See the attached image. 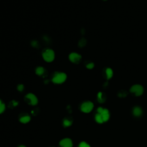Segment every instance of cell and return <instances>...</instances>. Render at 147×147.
<instances>
[{"instance_id": "cell-1", "label": "cell", "mask_w": 147, "mask_h": 147, "mask_svg": "<svg viewBox=\"0 0 147 147\" xmlns=\"http://www.w3.org/2000/svg\"><path fill=\"white\" fill-rule=\"evenodd\" d=\"M67 79V75L63 73H56L52 78V82L56 84L63 83Z\"/></svg>"}, {"instance_id": "cell-2", "label": "cell", "mask_w": 147, "mask_h": 147, "mask_svg": "<svg viewBox=\"0 0 147 147\" xmlns=\"http://www.w3.org/2000/svg\"><path fill=\"white\" fill-rule=\"evenodd\" d=\"M43 58L45 61L51 62L55 59V53L53 50L51 49H47L43 52Z\"/></svg>"}, {"instance_id": "cell-3", "label": "cell", "mask_w": 147, "mask_h": 147, "mask_svg": "<svg viewBox=\"0 0 147 147\" xmlns=\"http://www.w3.org/2000/svg\"><path fill=\"white\" fill-rule=\"evenodd\" d=\"M93 103L90 101H87L82 103V105H81L80 109L82 112L86 113H88L91 112V110L93 109Z\"/></svg>"}, {"instance_id": "cell-4", "label": "cell", "mask_w": 147, "mask_h": 147, "mask_svg": "<svg viewBox=\"0 0 147 147\" xmlns=\"http://www.w3.org/2000/svg\"><path fill=\"white\" fill-rule=\"evenodd\" d=\"M130 91L132 93H134L136 96H140L144 92V88L143 86L140 84H135L130 89Z\"/></svg>"}, {"instance_id": "cell-5", "label": "cell", "mask_w": 147, "mask_h": 147, "mask_svg": "<svg viewBox=\"0 0 147 147\" xmlns=\"http://www.w3.org/2000/svg\"><path fill=\"white\" fill-rule=\"evenodd\" d=\"M98 113L101 115L103 122H106L109 120L110 118V114H109V110L106 109H103L102 107H99L97 109Z\"/></svg>"}, {"instance_id": "cell-6", "label": "cell", "mask_w": 147, "mask_h": 147, "mask_svg": "<svg viewBox=\"0 0 147 147\" xmlns=\"http://www.w3.org/2000/svg\"><path fill=\"white\" fill-rule=\"evenodd\" d=\"M25 98L26 99H28V100L29 101L30 104L33 105V106L36 105L37 104V103H38V99H37V97H36V95H34L33 94H28L27 95L25 96Z\"/></svg>"}, {"instance_id": "cell-7", "label": "cell", "mask_w": 147, "mask_h": 147, "mask_svg": "<svg viewBox=\"0 0 147 147\" xmlns=\"http://www.w3.org/2000/svg\"><path fill=\"white\" fill-rule=\"evenodd\" d=\"M81 58H82V56H81L80 55L77 53H75V52L71 53L69 55L70 60L71 62H73V63H78V62L80 60Z\"/></svg>"}, {"instance_id": "cell-8", "label": "cell", "mask_w": 147, "mask_h": 147, "mask_svg": "<svg viewBox=\"0 0 147 147\" xmlns=\"http://www.w3.org/2000/svg\"><path fill=\"white\" fill-rule=\"evenodd\" d=\"M59 145L61 147H73V141L70 139L65 138L60 141Z\"/></svg>"}, {"instance_id": "cell-9", "label": "cell", "mask_w": 147, "mask_h": 147, "mask_svg": "<svg viewBox=\"0 0 147 147\" xmlns=\"http://www.w3.org/2000/svg\"><path fill=\"white\" fill-rule=\"evenodd\" d=\"M31 121V117L29 116H24L20 118V121L23 124H27Z\"/></svg>"}, {"instance_id": "cell-10", "label": "cell", "mask_w": 147, "mask_h": 147, "mask_svg": "<svg viewBox=\"0 0 147 147\" xmlns=\"http://www.w3.org/2000/svg\"><path fill=\"white\" fill-rule=\"evenodd\" d=\"M133 114L135 116L139 117L142 114V110L139 107H136L133 109Z\"/></svg>"}, {"instance_id": "cell-11", "label": "cell", "mask_w": 147, "mask_h": 147, "mask_svg": "<svg viewBox=\"0 0 147 147\" xmlns=\"http://www.w3.org/2000/svg\"><path fill=\"white\" fill-rule=\"evenodd\" d=\"M45 73V69L43 67H38L36 69V74L37 75H42L43 74Z\"/></svg>"}, {"instance_id": "cell-12", "label": "cell", "mask_w": 147, "mask_h": 147, "mask_svg": "<svg viewBox=\"0 0 147 147\" xmlns=\"http://www.w3.org/2000/svg\"><path fill=\"white\" fill-rule=\"evenodd\" d=\"M95 121H97L98 123L99 124H102L103 122V120L102 119V117L101 115L99 113H97V114L95 115Z\"/></svg>"}, {"instance_id": "cell-13", "label": "cell", "mask_w": 147, "mask_h": 147, "mask_svg": "<svg viewBox=\"0 0 147 147\" xmlns=\"http://www.w3.org/2000/svg\"><path fill=\"white\" fill-rule=\"evenodd\" d=\"M106 76L107 78L109 79L112 78L113 76V73L112 70L110 69V68H107L106 70Z\"/></svg>"}, {"instance_id": "cell-14", "label": "cell", "mask_w": 147, "mask_h": 147, "mask_svg": "<svg viewBox=\"0 0 147 147\" xmlns=\"http://www.w3.org/2000/svg\"><path fill=\"white\" fill-rule=\"evenodd\" d=\"M72 123H73L72 121L70 120L69 119H65L63 121V125L65 126V127H70V126L72 125Z\"/></svg>"}, {"instance_id": "cell-15", "label": "cell", "mask_w": 147, "mask_h": 147, "mask_svg": "<svg viewBox=\"0 0 147 147\" xmlns=\"http://www.w3.org/2000/svg\"><path fill=\"white\" fill-rule=\"evenodd\" d=\"M5 105L3 103L2 101L0 99V114L2 113L5 111Z\"/></svg>"}, {"instance_id": "cell-16", "label": "cell", "mask_w": 147, "mask_h": 147, "mask_svg": "<svg viewBox=\"0 0 147 147\" xmlns=\"http://www.w3.org/2000/svg\"><path fill=\"white\" fill-rule=\"evenodd\" d=\"M98 100L99 102H103L105 101V99L103 98V94L101 92H99V93L98 94Z\"/></svg>"}, {"instance_id": "cell-17", "label": "cell", "mask_w": 147, "mask_h": 147, "mask_svg": "<svg viewBox=\"0 0 147 147\" xmlns=\"http://www.w3.org/2000/svg\"><path fill=\"white\" fill-rule=\"evenodd\" d=\"M86 40L84 39H82L81 40L79 41V46L80 47H84L86 45Z\"/></svg>"}, {"instance_id": "cell-18", "label": "cell", "mask_w": 147, "mask_h": 147, "mask_svg": "<svg viewBox=\"0 0 147 147\" xmlns=\"http://www.w3.org/2000/svg\"><path fill=\"white\" fill-rule=\"evenodd\" d=\"M79 147H90V146L87 143L84 142V141H82L79 145Z\"/></svg>"}, {"instance_id": "cell-19", "label": "cell", "mask_w": 147, "mask_h": 147, "mask_svg": "<svg viewBox=\"0 0 147 147\" xmlns=\"http://www.w3.org/2000/svg\"><path fill=\"white\" fill-rule=\"evenodd\" d=\"M94 67V65L93 63H88V65H87V66H86V67H87V69H93Z\"/></svg>"}, {"instance_id": "cell-20", "label": "cell", "mask_w": 147, "mask_h": 147, "mask_svg": "<svg viewBox=\"0 0 147 147\" xmlns=\"http://www.w3.org/2000/svg\"><path fill=\"white\" fill-rule=\"evenodd\" d=\"M24 85H22V84H19V85L17 86V90L20 91H22V90H24Z\"/></svg>"}, {"instance_id": "cell-21", "label": "cell", "mask_w": 147, "mask_h": 147, "mask_svg": "<svg viewBox=\"0 0 147 147\" xmlns=\"http://www.w3.org/2000/svg\"><path fill=\"white\" fill-rule=\"evenodd\" d=\"M32 45L34 47H37L38 46V44H37V42L36 41H33L32 43Z\"/></svg>"}, {"instance_id": "cell-22", "label": "cell", "mask_w": 147, "mask_h": 147, "mask_svg": "<svg viewBox=\"0 0 147 147\" xmlns=\"http://www.w3.org/2000/svg\"><path fill=\"white\" fill-rule=\"evenodd\" d=\"M18 147H26L24 146H19Z\"/></svg>"}, {"instance_id": "cell-23", "label": "cell", "mask_w": 147, "mask_h": 147, "mask_svg": "<svg viewBox=\"0 0 147 147\" xmlns=\"http://www.w3.org/2000/svg\"><path fill=\"white\" fill-rule=\"evenodd\" d=\"M104 1H106V0H104Z\"/></svg>"}]
</instances>
